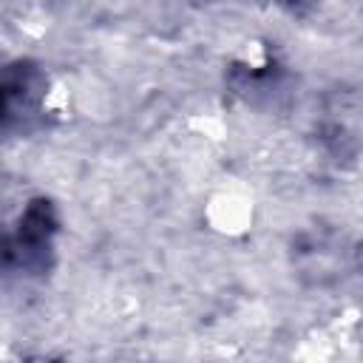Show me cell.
<instances>
[{
	"label": "cell",
	"instance_id": "cell-2",
	"mask_svg": "<svg viewBox=\"0 0 363 363\" xmlns=\"http://www.w3.org/2000/svg\"><path fill=\"white\" fill-rule=\"evenodd\" d=\"M68 111H71V88L65 82H54L43 96V113L62 119L68 116Z\"/></svg>",
	"mask_w": 363,
	"mask_h": 363
},
{
	"label": "cell",
	"instance_id": "cell-3",
	"mask_svg": "<svg viewBox=\"0 0 363 363\" xmlns=\"http://www.w3.org/2000/svg\"><path fill=\"white\" fill-rule=\"evenodd\" d=\"M360 261H363V241H360Z\"/></svg>",
	"mask_w": 363,
	"mask_h": 363
},
{
	"label": "cell",
	"instance_id": "cell-1",
	"mask_svg": "<svg viewBox=\"0 0 363 363\" xmlns=\"http://www.w3.org/2000/svg\"><path fill=\"white\" fill-rule=\"evenodd\" d=\"M204 227L221 238H241L255 224V199L241 184L216 187L201 207Z\"/></svg>",
	"mask_w": 363,
	"mask_h": 363
}]
</instances>
